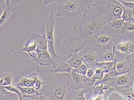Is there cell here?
<instances>
[{
    "mask_svg": "<svg viewBox=\"0 0 134 100\" xmlns=\"http://www.w3.org/2000/svg\"><path fill=\"white\" fill-rule=\"evenodd\" d=\"M88 92L85 89H82L77 92H76L75 100H86L85 94Z\"/></svg>",
    "mask_w": 134,
    "mask_h": 100,
    "instance_id": "cell-34",
    "label": "cell"
},
{
    "mask_svg": "<svg viewBox=\"0 0 134 100\" xmlns=\"http://www.w3.org/2000/svg\"><path fill=\"white\" fill-rule=\"evenodd\" d=\"M115 57L117 62L127 60L134 54V34H122L115 38Z\"/></svg>",
    "mask_w": 134,
    "mask_h": 100,
    "instance_id": "cell-4",
    "label": "cell"
},
{
    "mask_svg": "<svg viewBox=\"0 0 134 100\" xmlns=\"http://www.w3.org/2000/svg\"><path fill=\"white\" fill-rule=\"evenodd\" d=\"M87 47L86 40L78 36H70L64 39L61 43L62 54L72 57Z\"/></svg>",
    "mask_w": 134,
    "mask_h": 100,
    "instance_id": "cell-7",
    "label": "cell"
},
{
    "mask_svg": "<svg viewBox=\"0 0 134 100\" xmlns=\"http://www.w3.org/2000/svg\"><path fill=\"white\" fill-rule=\"evenodd\" d=\"M71 57L62 54L58 55L54 58V62L52 65L51 73H70L73 68L68 63V60Z\"/></svg>",
    "mask_w": 134,
    "mask_h": 100,
    "instance_id": "cell-9",
    "label": "cell"
},
{
    "mask_svg": "<svg viewBox=\"0 0 134 100\" xmlns=\"http://www.w3.org/2000/svg\"><path fill=\"white\" fill-rule=\"evenodd\" d=\"M27 78L34 80L32 87L35 90L38 91L40 90L42 85V82L37 77V72H34L26 76Z\"/></svg>",
    "mask_w": 134,
    "mask_h": 100,
    "instance_id": "cell-24",
    "label": "cell"
},
{
    "mask_svg": "<svg viewBox=\"0 0 134 100\" xmlns=\"http://www.w3.org/2000/svg\"><path fill=\"white\" fill-rule=\"evenodd\" d=\"M58 0H44L43 1V4L44 5H47L51 3H53V2H58Z\"/></svg>",
    "mask_w": 134,
    "mask_h": 100,
    "instance_id": "cell-38",
    "label": "cell"
},
{
    "mask_svg": "<svg viewBox=\"0 0 134 100\" xmlns=\"http://www.w3.org/2000/svg\"><path fill=\"white\" fill-rule=\"evenodd\" d=\"M122 34H134V24L131 22H126L125 28Z\"/></svg>",
    "mask_w": 134,
    "mask_h": 100,
    "instance_id": "cell-29",
    "label": "cell"
},
{
    "mask_svg": "<svg viewBox=\"0 0 134 100\" xmlns=\"http://www.w3.org/2000/svg\"><path fill=\"white\" fill-rule=\"evenodd\" d=\"M0 87H3L8 91L9 94L12 93H15L19 96V100H23V95L19 90L16 87H14L12 85L8 86H1Z\"/></svg>",
    "mask_w": 134,
    "mask_h": 100,
    "instance_id": "cell-26",
    "label": "cell"
},
{
    "mask_svg": "<svg viewBox=\"0 0 134 100\" xmlns=\"http://www.w3.org/2000/svg\"><path fill=\"white\" fill-rule=\"evenodd\" d=\"M82 10L83 14L79 26L78 36L86 40L102 31L107 22L103 17L93 14L87 8Z\"/></svg>",
    "mask_w": 134,
    "mask_h": 100,
    "instance_id": "cell-2",
    "label": "cell"
},
{
    "mask_svg": "<svg viewBox=\"0 0 134 100\" xmlns=\"http://www.w3.org/2000/svg\"><path fill=\"white\" fill-rule=\"evenodd\" d=\"M87 78L86 75H80L72 70L69 75L70 89L75 92L84 89Z\"/></svg>",
    "mask_w": 134,
    "mask_h": 100,
    "instance_id": "cell-12",
    "label": "cell"
},
{
    "mask_svg": "<svg viewBox=\"0 0 134 100\" xmlns=\"http://www.w3.org/2000/svg\"><path fill=\"white\" fill-rule=\"evenodd\" d=\"M115 46L113 45L98 54L97 62H111L114 61L115 57Z\"/></svg>",
    "mask_w": 134,
    "mask_h": 100,
    "instance_id": "cell-16",
    "label": "cell"
},
{
    "mask_svg": "<svg viewBox=\"0 0 134 100\" xmlns=\"http://www.w3.org/2000/svg\"><path fill=\"white\" fill-rule=\"evenodd\" d=\"M95 74V70L92 69H88L87 73L86 76L87 77L91 78H92Z\"/></svg>",
    "mask_w": 134,
    "mask_h": 100,
    "instance_id": "cell-37",
    "label": "cell"
},
{
    "mask_svg": "<svg viewBox=\"0 0 134 100\" xmlns=\"http://www.w3.org/2000/svg\"><path fill=\"white\" fill-rule=\"evenodd\" d=\"M39 100H49V99L47 97L43 96H40V95L39 96Z\"/></svg>",
    "mask_w": 134,
    "mask_h": 100,
    "instance_id": "cell-39",
    "label": "cell"
},
{
    "mask_svg": "<svg viewBox=\"0 0 134 100\" xmlns=\"http://www.w3.org/2000/svg\"><path fill=\"white\" fill-rule=\"evenodd\" d=\"M52 73L43 82L38 94L49 100H75L76 92L69 87V73Z\"/></svg>",
    "mask_w": 134,
    "mask_h": 100,
    "instance_id": "cell-1",
    "label": "cell"
},
{
    "mask_svg": "<svg viewBox=\"0 0 134 100\" xmlns=\"http://www.w3.org/2000/svg\"><path fill=\"white\" fill-rule=\"evenodd\" d=\"M36 34L34 33L31 35L30 38L26 40L24 47L21 49V51L28 53L29 55V57L32 58L34 59L36 57L31 54V52H35L37 48Z\"/></svg>",
    "mask_w": 134,
    "mask_h": 100,
    "instance_id": "cell-17",
    "label": "cell"
},
{
    "mask_svg": "<svg viewBox=\"0 0 134 100\" xmlns=\"http://www.w3.org/2000/svg\"><path fill=\"white\" fill-rule=\"evenodd\" d=\"M86 6L91 12L103 17L107 22L121 19L122 8L113 0H88Z\"/></svg>",
    "mask_w": 134,
    "mask_h": 100,
    "instance_id": "cell-3",
    "label": "cell"
},
{
    "mask_svg": "<svg viewBox=\"0 0 134 100\" xmlns=\"http://www.w3.org/2000/svg\"><path fill=\"white\" fill-rule=\"evenodd\" d=\"M114 64V61L111 62H97L96 64V69L101 68L104 71V73H108L113 68Z\"/></svg>",
    "mask_w": 134,
    "mask_h": 100,
    "instance_id": "cell-22",
    "label": "cell"
},
{
    "mask_svg": "<svg viewBox=\"0 0 134 100\" xmlns=\"http://www.w3.org/2000/svg\"><path fill=\"white\" fill-rule=\"evenodd\" d=\"M19 1H4V3L3 4V12L1 15L0 19L1 28L6 23L13 12L15 10L16 5L19 2Z\"/></svg>",
    "mask_w": 134,
    "mask_h": 100,
    "instance_id": "cell-14",
    "label": "cell"
},
{
    "mask_svg": "<svg viewBox=\"0 0 134 100\" xmlns=\"http://www.w3.org/2000/svg\"><path fill=\"white\" fill-rule=\"evenodd\" d=\"M56 16L72 19L79 15L84 0H58Z\"/></svg>",
    "mask_w": 134,
    "mask_h": 100,
    "instance_id": "cell-5",
    "label": "cell"
},
{
    "mask_svg": "<svg viewBox=\"0 0 134 100\" xmlns=\"http://www.w3.org/2000/svg\"><path fill=\"white\" fill-rule=\"evenodd\" d=\"M104 74V71L102 69L97 68L95 70V74L92 78L97 80H100L103 78Z\"/></svg>",
    "mask_w": 134,
    "mask_h": 100,
    "instance_id": "cell-35",
    "label": "cell"
},
{
    "mask_svg": "<svg viewBox=\"0 0 134 100\" xmlns=\"http://www.w3.org/2000/svg\"><path fill=\"white\" fill-rule=\"evenodd\" d=\"M116 71L119 75H124L128 73L129 71V63L126 60L122 62H117L116 66Z\"/></svg>",
    "mask_w": 134,
    "mask_h": 100,
    "instance_id": "cell-21",
    "label": "cell"
},
{
    "mask_svg": "<svg viewBox=\"0 0 134 100\" xmlns=\"http://www.w3.org/2000/svg\"><path fill=\"white\" fill-rule=\"evenodd\" d=\"M114 39L103 31L86 39L87 45L100 53L114 45Z\"/></svg>",
    "mask_w": 134,
    "mask_h": 100,
    "instance_id": "cell-6",
    "label": "cell"
},
{
    "mask_svg": "<svg viewBox=\"0 0 134 100\" xmlns=\"http://www.w3.org/2000/svg\"><path fill=\"white\" fill-rule=\"evenodd\" d=\"M36 41H37V48L35 52L36 54L41 52L42 51L48 50V43L46 39L45 34L40 35L36 34Z\"/></svg>",
    "mask_w": 134,
    "mask_h": 100,
    "instance_id": "cell-18",
    "label": "cell"
},
{
    "mask_svg": "<svg viewBox=\"0 0 134 100\" xmlns=\"http://www.w3.org/2000/svg\"><path fill=\"white\" fill-rule=\"evenodd\" d=\"M129 63V71L128 73L134 80V54L127 58Z\"/></svg>",
    "mask_w": 134,
    "mask_h": 100,
    "instance_id": "cell-28",
    "label": "cell"
},
{
    "mask_svg": "<svg viewBox=\"0 0 134 100\" xmlns=\"http://www.w3.org/2000/svg\"><path fill=\"white\" fill-rule=\"evenodd\" d=\"M125 23L126 22L121 19L111 21L107 22L102 31L106 32L115 39L122 34Z\"/></svg>",
    "mask_w": 134,
    "mask_h": 100,
    "instance_id": "cell-11",
    "label": "cell"
},
{
    "mask_svg": "<svg viewBox=\"0 0 134 100\" xmlns=\"http://www.w3.org/2000/svg\"><path fill=\"white\" fill-rule=\"evenodd\" d=\"M99 53L92 49L88 46L85 47L78 54L81 58L83 63L87 66L88 69L96 70V64Z\"/></svg>",
    "mask_w": 134,
    "mask_h": 100,
    "instance_id": "cell-10",
    "label": "cell"
},
{
    "mask_svg": "<svg viewBox=\"0 0 134 100\" xmlns=\"http://www.w3.org/2000/svg\"><path fill=\"white\" fill-rule=\"evenodd\" d=\"M36 54L37 57L33 60L35 61L39 66L47 67L53 64L54 59L52 57L48 50L42 51Z\"/></svg>",
    "mask_w": 134,
    "mask_h": 100,
    "instance_id": "cell-15",
    "label": "cell"
},
{
    "mask_svg": "<svg viewBox=\"0 0 134 100\" xmlns=\"http://www.w3.org/2000/svg\"><path fill=\"white\" fill-rule=\"evenodd\" d=\"M114 2L120 5L122 8L123 10L121 19L123 20L125 22H131L133 23V15L134 14V10L129 9L121 4L118 0H113Z\"/></svg>",
    "mask_w": 134,
    "mask_h": 100,
    "instance_id": "cell-19",
    "label": "cell"
},
{
    "mask_svg": "<svg viewBox=\"0 0 134 100\" xmlns=\"http://www.w3.org/2000/svg\"><path fill=\"white\" fill-rule=\"evenodd\" d=\"M69 65L72 68L76 69L82 64L83 60L78 54H74L68 62Z\"/></svg>",
    "mask_w": 134,
    "mask_h": 100,
    "instance_id": "cell-20",
    "label": "cell"
},
{
    "mask_svg": "<svg viewBox=\"0 0 134 100\" xmlns=\"http://www.w3.org/2000/svg\"><path fill=\"white\" fill-rule=\"evenodd\" d=\"M134 80L129 73H126L119 75L116 77L111 78L105 85L115 88H123L132 85Z\"/></svg>",
    "mask_w": 134,
    "mask_h": 100,
    "instance_id": "cell-13",
    "label": "cell"
},
{
    "mask_svg": "<svg viewBox=\"0 0 134 100\" xmlns=\"http://www.w3.org/2000/svg\"><path fill=\"white\" fill-rule=\"evenodd\" d=\"M124 6L134 10V0H118Z\"/></svg>",
    "mask_w": 134,
    "mask_h": 100,
    "instance_id": "cell-33",
    "label": "cell"
},
{
    "mask_svg": "<svg viewBox=\"0 0 134 100\" xmlns=\"http://www.w3.org/2000/svg\"><path fill=\"white\" fill-rule=\"evenodd\" d=\"M133 23L134 24V14H133Z\"/></svg>",
    "mask_w": 134,
    "mask_h": 100,
    "instance_id": "cell-40",
    "label": "cell"
},
{
    "mask_svg": "<svg viewBox=\"0 0 134 100\" xmlns=\"http://www.w3.org/2000/svg\"><path fill=\"white\" fill-rule=\"evenodd\" d=\"M88 68L87 65L85 63H83L79 67L76 68V69H73V71H74L80 75H86L87 73V70Z\"/></svg>",
    "mask_w": 134,
    "mask_h": 100,
    "instance_id": "cell-30",
    "label": "cell"
},
{
    "mask_svg": "<svg viewBox=\"0 0 134 100\" xmlns=\"http://www.w3.org/2000/svg\"><path fill=\"white\" fill-rule=\"evenodd\" d=\"M96 80L93 78H89L87 77L86 80V85H85L84 89H86L88 91L91 89L94 86Z\"/></svg>",
    "mask_w": 134,
    "mask_h": 100,
    "instance_id": "cell-32",
    "label": "cell"
},
{
    "mask_svg": "<svg viewBox=\"0 0 134 100\" xmlns=\"http://www.w3.org/2000/svg\"><path fill=\"white\" fill-rule=\"evenodd\" d=\"M114 64L112 69H111L110 71L109 72H108V73L105 74V75H106L107 77H109V78H111L116 77H117V76L119 75V73L116 71V64L117 63V60H116V59L114 58Z\"/></svg>",
    "mask_w": 134,
    "mask_h": 100,
    "instance_id": "cell-31",
    "label": "cell"
},
{
    "mask_svg": "<svg viewBox=\"0 0 134 100\" xmlns=\"http://www.w3.org/2000/svg\"><path fill=\"white\" fill-rule=\"evenodd\" d=\"M40 95H23V97L25 98H30L31 99V100H39V96Z\"/></svg>",
    "mask_w": 134,
    "mask_h": 100,
    "instance_id": "cell-36",
    "label": "cell"
},
{
    "mask_svg": "<svg viewBox=\"0 0 134 100\" xmlns=\"http://www.w3.org/2000/svg\"><path fill=\"white\" fill-rule=\"evenodd\" d=\"M15 86L19 90L22 95H39L38 91L35 90L33 87H22L16 85Z\"/></svg>",
    "mask_w": 134,
    "mask_h": 100,
    "instance_id": "cell-25",
    "label": "cell"
},
{
    "mask_svg": "<svg viewBox=\"0 0 134 100\" xmlns=\"http://www.w3.org/2000/svg\"><path fill=\"white\" fill-rule=\"evenodd\" d=\"M56 16V15L53 12H51L45 20V35L48 43V51L54 59L58 55L55 52L54 46V31Z\"/></svg>",
    "mask_w": 134,
    "mask_h": 100,
    "instance_id": "cell-8",
    "label": "cell"
},
{
    "mask_svg": "<svg viewBox=\"0 0 134 100\" xmlns=\"http://www.w3.org/2000/svg\"><path fill=\"white\" fill-rule=\"evenodd\" d=\"M13 75L11 73H2L0 75V86L12 85Z\"/></svg>",
    "mask_w": 134,
    "mask_h": 100,
    "instance_id": "cell-23",
    "label": "cell"
},
{
    "mask_svg": "<svg viewBox=\"0 0 134 100\" xmlns=\"http://www.w3.org/2000/svg\"><path fill=\"white\" fill-rule=\"evenodd\" d=\"M33 81L34 80L27 78L26 77H25L21 78L20 81L16 85L20 86L22 87H33L32 84H33Z\"/></svg>",
    "mask_w": 134,
    "mask_h": 100,
    "instance_id": "cell-27",
    "label": "cell"
}]
</instances>
